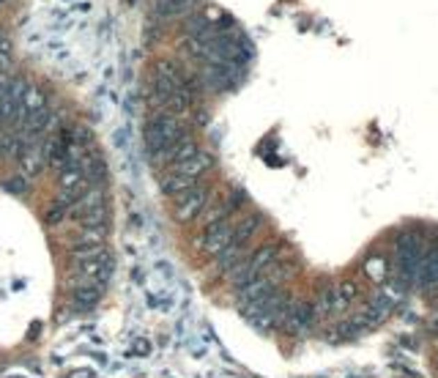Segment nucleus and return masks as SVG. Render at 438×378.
I'll use <instances>...</instances> for the list:
<instances>
[{
  "label": "nucleus",
  "mask_w": 438,
  "mask_h": 378,
  "mask_svg": "<svg viewBox=\"0 0 438 378\" xmlns=\"http://www.w3.org/2000/svg\"><path fill=\"white\" fill-rule=\"evenodd\" d=\"M88 187H90V181H88L86 176H83L77 167H69V170L60 173V181H58V200H60L63 206H74V203L88 192Z\"/></svg>",
  "instance_id": "0eeeda50"
},
{
  "label": "nucleus",
  "mask_w": 438,
  "mask_h": 378,
  "mask_svg": "<svg viewBox=\"0 0 438 378\" xmlns=\"http://www.w3.org/2000/svg\"><path fill=\"white\" fill-rule=\"evenodd\" d=\"M315 318H318V315H315L312 304H307V302H293L291 310H288V315H285L282 329H288L291 334H307V331L312 329Z\"/></svg>",
  "instance_id": "9b49d317"
},
{
  "label": "nucleus",
  "mask_w": 438,
  "mask_h": 378,
  "mask_svg": "<svg viewBox=\"0 0 438 378\" xmlns=\"http://www.w3.org/2000/svg\"><path fill=\"white\" fill-rule=\"evenodd\" d=\"M261 214H247L244 220H238L236 225H233V236H230V244H236V247H247L250 244V238L258 233V228H261Z\"/></svg>",
  "instance_id": "4468645a"
},
{
  "label": "nucleus",
  "mask_w": 438,
  "mask_h": 378,
  "mask_svg": "<svg viewBox=\"0 0 438 378\" xmlns=\"http://www.w3.org/2000/svg\"><path fill=\"white\" fill-rule=\"evenodd\" d=\"M244 200V192L241 189H236V192H230L225 200H217V203H206V208L197 214V220H200V225L203 228H209V225H217L222 220H227L230 214H233V208H238V203Z\"/></svg>",
  "instance_id": "6e6552de"
},
{
  "label": "nucleus",
  "mask_w": 438,
  "mask_h": 378,
  "mask_svg": "<svg viewBox=\"0 0 438 378\" xmlns=\"http://www.w3.org/2000/svg\"><path fill=\"white\" fill-rule=\"evenodd\" d=\"M197 6V0H162L159 3V14L165 17H178V14H186Z\"/></svg>",
  "instance_id": "f3484780"
},
{
  "label": "nucleus",
  "mask_w": 438,
  "mask_h": 378,
  "mask_svg": "<svg viewBox=\"0 0 438 378\" xmlns=\"http://www.w3.org/2000/svg\"><path fill=\"white\" fill-rule=\"evenodd\" d=\"M346 307H348V299L337 290V285H321L318 288L315 302H312L315 315H334V313H343Z\"/></svg>",
  "instance_id": "9d476101"
},
{
  "label": "nucleus",
  "mask_w": 438,
  "mask_h": 378,
  "mask_svg": "<svg viewBox=\"0 0 438 378\" xmlns=\"http://www.w3.org/2000/svg\"><path fill=\"white\" fill-rule=\"evenodd\" d=\"M3 184H6L8 192H14V195H25V192H28L25 179H19V176H17V179H8V181H3Z\"/></svg>",
  "instance_id": "5701e85b"
},
{
  "label": "nucleus",
  "mask_w": 438,
  "mask_h": 378,
  "mask_svg": "<svg viewBox=\"0 0 438 378\" xmlns=\"http://www.w3.org/2000/svg\"><path fill=\"white\" fill-rule=\"evenodd\" d=\"M66 214H69V206H63L60 200H55V203L44 211V220H47V225H58V222H63Z\"/></svg>",
  "instance_id": "4be33fe9"
},
{
  "label": "nucleus",
  "mask_w": 438,
  "mask_h": 378,
  "mask_svg": "<svg viewBox=\"0 0 438 378\" xmlns=\"http://www.w3.org/2000/svg\"><path fill=\"white\" fill-rule=\"evenodd\" d=\"M211 165H214V156L197 151V154L189 156L186 162H175V165H170V173H178V176H186V179H195V181H197Z\"/></svg>",
  "instance_id": "ddd939ff"
},
{
  "label": "nucleus",
  "mask_w": 438,
  "mask_h": 378,
  "mask_svg": "<svg viewBox=\"0 0 438 378\" xmlns=\"http://www.w3.org/2000/svg\"><path fill=\"white\" fill-rule=\"evenodd\" d=\"M0 42H3V33H0Z\"/></svg>",
  "instance_id": "a878e982"
},
{
  "label": "nucleus",
  "mask_w": 438,
  "mask_h": 378,
  "mask_svg": "<svg viewBox=\"0 0 438 378\" xmlns=\"http://www.w3.org/2000/svg\"><path fill=\"white\" fill-rule=\"evenodd\" d=\"M200 148L192 138H181V140L170 142V145H162L156 151H151V165L154 167H168L175 162H186L189 156H195Z\"/></svg>",
  "instance_id": "423d86ee"
},
{
  "label": "nucleus",
  "mask_w": 438,
  "mask_h": 378,
  "mask_svg": "<svg viewBox=\"0 0 438 378\" xmlns=\"http://www.w3.org/2000/svg\"><path fill=\"white\" fill-rule=\"evenodd\" d=\"M430 329L438 331V310L433 313V315H430Z\"/></svg>",
  "instance_id": "393cba45"
},
{
  "label": "nucleus",
  "mask_w": 438,
  "mask_h": 378,
  "mask_svg": "<svg viewBox=\"0 0 438 378\" xmlns=\"http://www.w3.org/2000/svg\"><path fill=\"white\" fill-rule=\"evenodd\" d=\"M364 269H367V274H370L373 280L384 283V280H387V274H389V261H387L384 255H373V258L364 263Z\"/></svg>",
  "instance_id": "a211bd4d"
},
{
  "label": "nucleus",
  "mask_w": 438,
  "mask_h": 378,
  "mask_svg": "<svg viewBox=\"0 0 438 378\" xmlns=\"http://www.w3.org/2000/svg\"><path fill=\"white\" fill-rule=\"evenodd\" d=\"M211 200V189L209 187H195L186 189V192H181V195H175V206H173V217L181 222V225H186V222H192V220H197V214L206 208V203Z\"/></svg>",
  "instance_id": "20e7f679"
},
{
  "label": "nucleus",
  "mask_w": 438,
  "mask_h": 378,
  "mask_svg": "<svg viewBox=\"0 0 438 378\" xmlns=\"http://www.w3.org/2000/svg\"><path fill=\"white\" fill-rule=\"evenodd\" d=\"M274 258H277V247L274 244H263L252 255H247L244 261H238L225 277H227V283L233 285V288H244L247 283H252L258 274H263V269H268L274 263Z\"/></svg>",
  "instance_id": "f257e3e1"
},
{
  "label": "nucleus",
  "mask_w": 438,
  "mask_h": 378,
  "mask_svg": "<svg viewBox=\"0 0 438 378\" xmlns=\"http://www.w3.org/2000/svg\"><path fill=\"white\" fill-rule=\"evenodd\" d=\"M233 220L227 217V220H222L217 225H209V228H203V238H200V244H203V252L206 255H214L217 258L219 252L230 244V236H233Z\"/></svg>",
  "instance_id": "1a4fd4ad"
},
{
  "label": "nucleus",
  "mask_w": 438,
  "mask_h": 378,
  "mask_svg": "<svg viewBox=\"0 0 438 378\" xmlns=\"http://www.w3.org/2000/svg\"><path fill=\"white\" fill-rule=\"evenodd\" d=\"M195 77H197L200 88H209V91L219 94V91H227V88L236 85L238 69L233 63H203Z\"/></svg>",
  "instance_id": "39448f33"
},
{
  "label": "nucleus",
  "mask_w": 438,
  "mask_h": 378,
  "mask_svg": "<svg viewBox=\"0 0 438 378\" xmlns=\"http://www.w3.org/2000/svg\"><path fill=\"white\" fill-rule=\"evenodd\" d=\"M17 159H19V170H22V176H25V179H33V176H39V173L44 170V165H47V159H44L42 140L28 142Z\"/></svg>",
  "instance_id": "f8f14e48"
},
{
  "label": "nucleus",
  "mask_w": 438,
  "mask_h": 378,
  "mask_svg": "<svg viewBox=\"0 0 438 378\" xmlns=\"http://www.w3.org/2000/svg\"><path fill=\"white\" fill-rule=\"evenodd\" d=\"M107 228H86L80 236H77V247H93V244H102L104 241Z\"/></svg>",
  "instance_id": "412c9836"
},
{
  "label": "nucleus",
  "mask_w": 438,
  "mask_h": 378,
  "mask_svg": "<svg viewBox=\"0 0 438 378\" xmlns=\"http://www.w3.org/2000/svg\"><path fill=\"white\" fill-rule=\"evenodd\" d=\"M107 249L102 244H93V247H74L72 249V261L74 263H86V261H96V258H104Z\"/></svg>",
  "instance_id": "aec40b11"
},
{
  "label": "nucleus",
  "mask_w": 438,
  "mask_h": 378,
  "mask_svg": "<svg viewBox=\"0 0 438 378\" xmlns=\"http://www.w3.org/2000/svg\"><path fill=\"white\" fill-rule=\"evenodd\" d=\"M186 138V124L181 115H168V113H154V118L145 126V145L148 151H156L162 145Z\"/></svg>",
  "instance_id": "f03ea898"
},
{
  "label": "nucleus",
  "mask_w": 438,
  "mask_h": 378,
  "mask_svg": "<svg viewBox=\"0 0 438 378\" xmlns=\"http://www.w3.org/2000/svg\"><path fill=\"white\" fill-rule=\"evenodd\" d=\"M102 203H104V189L102 187H88V192L74 203V206H69V211L74 214V217H86L90 211H96V208H102Z\"/></svg>",
  "instance_id": "2eb2a0df"
},
{
  "label": "nucleus",
  "mask_w": 438,
  "mask_h": 378,
  "mask_svg": "<svg viewBox=\"0 0 438 378\" xmlns=\"http://www.w3.org/2000/svg\"><path fill=\"white\" fill-rule=\"evenodd\" d=\"M151 88L170 96H184L189 104L195 101V96L189 94V88H186V72H181L173 60H159L151 69Z\"/></svg>",
  "instance_id": "7ed1b4c3"
},
{
  "label": "nucleus",
  "mask_w": 438,
  "mask_h": 378,
  "mask_svg": "<svg viewBox=\"0 0 438 378\" xmlns=\"http://www.w3.org/2000/svg\"><path fill=\"white\" fill-rule=\"evenodd\" d=\"M197 184L195 179H186V176H178V173H168V176H162V181H159V187L165 195H181V192H186V189H192Z\"/></svg>",
  "instance_id": "dca6fc26"
},
{
  "label": "nucleus",
  "mask_w": 438,
  "mask_h": 378,
  "mask_svg": "<svg viewBox=\"0 0 438 378\" xmlns=\"http://www.w3.org/2000/svg\"><path fill=\"white\" fill-rule=\"evenodd\" d=\"M8 69H11V55L0 52V74H8Z\"/></svg>",
  "instance_id": "b1692460"
},
{
  "label": "nucleus",
  "mask_w": 438,
  "mask_h": 378,
  "mask_svg": "<svg viewBox=\"0 0 438 378\" xmlns=\"http://www.w3.org/2000/svg\"><path fill=\"white\" fill-rule=\"evenodd\" d=\"M99 299H102V290H99V288H74V304H77L80 310H90Z\"/></svg>",
  "instance_id": "6ab92c4d"
},
{
  "label": "nucleus",
  "mask_w": 438,
  "mask_h": 378,
  "mask_svg": "<svg viewBox=\"0 0 438 378\" xmlns=\"http://www.w3.org/2000/svg\"><path fill=\"white\" fill-rule=\"evenodd\" d=\"M0 8H3V0H0Z\"/></svg>",
  "instance_id": "bb28decb"
}]
</instances>
